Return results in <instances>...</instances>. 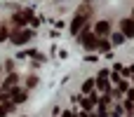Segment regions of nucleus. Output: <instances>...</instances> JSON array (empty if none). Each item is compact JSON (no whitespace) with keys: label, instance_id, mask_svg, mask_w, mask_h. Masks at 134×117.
Wrapping results in <instances>:
<instances>
[{"label":"nucleus","instance_id":"nucleus-11","mask_svg":"<svg viewBox=\"0 0 134 117\" xmlns=\"http://www.w3.org/2000/svg\"><path fill=\"white\" fill-rule=\"evenodd\" d=\"M9 110H14V103H9V101H5V106H0V115H5V113H9Z\"/></svg>","mask_w":134,"mask_h":117},{"label":"nucleus","instance_id":"nucleus-3","mask_svg":"<svg viewBox=\"0 0 134 117\" xmlns=\"http://www.w3.org/2000/svg\"><path fill=\"white\" fill-rule=\"evenodd\" d=\"M108 77H111V73L104 68V70H99V75L94 77L97 80V89H101L104 94H111V84H108Z\"/></svg>","mask_w":134,"mask_h":117},{"label":"nucleus","instance_id":"nucleus-7","mask_svg":"<svg viewBox=\"0 0 134 117\" xmlns=\"http://www.w3.org/2000/svg\"><path fill=\"white\" fill-rule=\"evenodd\" d=\"M14 23H26V21H31V9H26V12H19V14H14V19H12Z\"/></svg>","mask_w":134,"mask_h":117},{"label":"nucleus","instance_id":"nucleus-4","mask_svg":"<svg viewBox=\"0 0 134 117\" xmlns=\"http://www.w3.org/2000/svg\"><path fill=\"white\" fill-rule=\"evenodd\" d=\"M80 40H82V45H85V49H90V52H94V49H97V45H99V40H97V35H94V33H87V30L82 33V38H80Z\"/></svg>","mask_w":134,"mask_h":117},{"label":"nucleus","instance_id":"nucleus-9","mask_svg":"<svg viewBox=\"0 0 134 117\" xmlns=\"http://www.w3.org/2000/svg\"><path fill=\"white\" fill-rule=\"evenodd\" d=\"M97 103H99V98H97L94 94H90V96H87V98L82 101V108H85V110H92V108H94Z\"/></svg>","mask_w":134,"mask_h":117},{"label":"nucleus","instance_id":"nucleus-8","mask_svg":"<svg viewBox=\"0 0 134 117\" xmlns=\"http://www.w3.org/2000/svg\"><path fill=\"white\" fill-rule=\"evenodd\" d=\"M94 87H97V80H94V77H87V80L82 82V94H87V96H90Z\"/></svg>","mask_w":134,"mask_h":117},{"label":"nucleus","instance_id":"nucleus-1","mask_svg":"<svg viewBox=\"0 0 134 117\" xmlns=\"http://www.w3.org/2000/svg\"><path fill=\"white\" fill-rule=\"evenodd\" d=\"M90 12L92 9H87V7H80V12L73 16V21H71V35H78L80 33V28L87 23V16H90Z\"/></svg>","mask_w":134,"mask_h":117},{"label":"nucleus","instance_id":"nucleus-2","mask_svg":"<svg viewBox=\"0 0 134 117\" xmlns=\"http://www.w3.org/2000/svg\"><path fill=\"white\" fill-rule=\"evenodd\" d=\"M31 38H33V30H31V28H19V30H14V33L9 35L12 45H24V42H28Z\"/></svg>","mask_w":134,"mask_h":117},{"label":"nucleus","instance_id":"nucleus-12","mask_svg":"<svg viewBox=\"0 0 134 117\" xmlns=\"http://www.w3.org/2000/svg\"><path fill=\"white\" fill-rule=\"evenodd\" d=\"M97 49H101V52H106V49H111V42H108V40H99V45H97Z\"/></svg>","mask_w":134,"mask_h":117},{"label":"nucleus","instance_id":"nucleus-17","mask_svg":"<svg viewBox=\"0 0 134 117\" xmlns=\"http://www.w3.org/2000/svg\"><path fill=\"white\" fill-rule=\"evenodd\" d=\"M113 117H122V108H115V113H113Z\"/></svg>","mask_w":134,"mask_h":117},{"label":"nucleus","instance_id":"nucleus-15","mask_svg":"<svg viewBox=\"0 0 134 117\" xmlns=\"http://www.w3.org/2000/svg\"><path fill=\"white\" fill-rule=\"evenodd\" d=\"M7 35H9V33H7V28H5V26H0V40H5Z\"/></svg>","mask_w":134,"mask_h":117},{"label":"nucleus","instance_id":"nucleus-18","mask_svg":"<svg viewBox=\"0 0 134 117\" xmlns=\"http://www.w3.org/2000/svg\"><path fill=\"white\" fill-rule=\"evenodd\" d=\"M61 117H75V115H73L71 110H66V113H64V115H61Z\"/></svg>","mask_w":134,"mask_h":117},{"label":"nucleus","instance_id":"nucleus-16","mask_svg":"<svg viewBox=\"0 0 134 117\" xmlns=\"http://www.w3.org/2000/svg\"><path fill=\"white\" fill-rule=\"evenodd\" d=\"M127 101H132V103H134V89H127Z\"/></svg>","mask_w":134,"mask_h":117},{"label":"nucleus","instance_id":"nucleus-13","mask_svg":"<svg viewBox=\"0 0 134 117\" xmlns=\"http://www.w3.org/2000/svg\"><path fill=\"white\" fill-rule=\"evenodd\" d=\"M122 40H125V35H122V33H118V35H113V42H115V45H120Z\"/></svg>","mask_w":134,"mask_h":117},{"label":"nucleus","instance_id":"nucleus-10","mask_svg":"<svg viewBox=\"0 0 134 117\" xmlns=\"http://www.w3.org/2000/svg\"><path fill=\"white\" fill-rule=\"evenodd\" d=\"M16 80H19V77H16V75L12 73V75H9L7 80H5V84H2V89H14V84H16Z\"/></svg>","mask_w":134,"mask_h":117},{"label":"nucleus","instance_id":"nucleus-6","mask_svg":"<svg viewBox=\"0 0 134 117\" xmlns=\"http://www.w3.org/2000/svg\"><path fill=\"white\" fill-rule=\"evenodd\" d=\"M111 33V23L108 21H99L97 26H94V35L97 38H104V35H108Z\"/></svg>","mask_w":134,"mask_h":117},{"label":"nucleus","instance_id":"nucleus-5","mask_svg":"<svg viewBox=\"0 0 134 117\" xmlns=\"http://www.w3.org/2000/svg\"><path fill=\"white\" fill-rule=\"evenodd\" d=\"M120 33L125 38H134V19H122L120 21Z\"/></svg>","mask_w":134,"mask_h":117},{"label":"nucleus","instance_id":"nucleus-14","mask_svg":"<svg viewBox=\"0 0 134 117\" xmlns=\"http://www.w3.org/2000/svg\"><path fill=\"white\" fill-rule=\"evenodd\" d=\"M125 108H127V113H130V115L134 113V103H132V101H125Z\"/></svg>","mask_w":134,"mask_h":117}]
</instances>
